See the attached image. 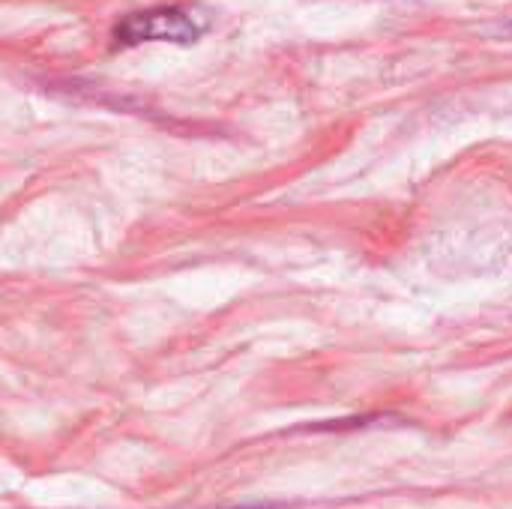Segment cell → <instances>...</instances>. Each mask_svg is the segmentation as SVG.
<instances>
[{
	"label": "cell",
	"instance_id": "cell-1",
	"mask_svg": "<svg viewBox=\"0 0 512 509\" xmlns=\"http://www.w3.org/2000/svg\"><path fill=\"white\" fill-rule=\"evenodd\" d=\"M201 24L183 9H150L129 15L117 27V39L126 45L135 42H195Z\"/></svg>",
	"mask_w": 512,
	"mask_h": 509
}]
</instances>
